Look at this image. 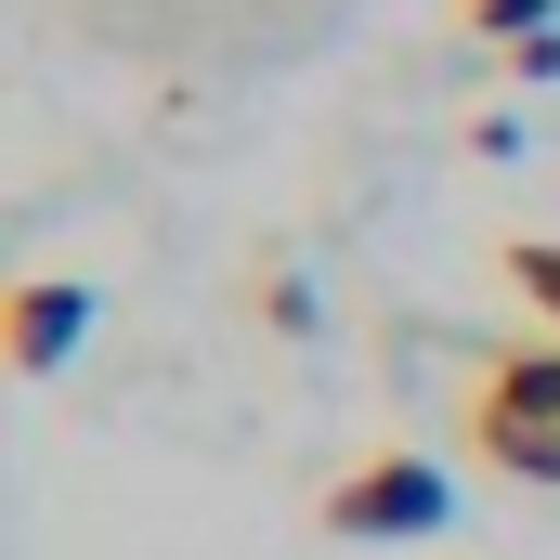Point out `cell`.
Masks as SVG:
<instances>
[{
	"instance_id": "obj_1",
	"label": "cell",
	"mask_w": 560,
	"mask_h": 560,
	"mask_svg": "<svg viewBox=\"0 0 560 560\" xmlns=\"http://www.w3.org/2000/svg\"><path fill=\"white\" fill-rule=\"evenodd\" d=\"M469 456L522 495H560V339H522L469 378Z\"/></svg>"
},
{
	"instance_id": "obj_2",
	"label": "cell",
	"mask_w": 560,
	"mask_h": 560,
	"mask_svg": "<svg viewBox=\"0 0 560 560\" xmlns=\"http://www.w3.org/2000/svg\"><path fill=\"white\" fill-rule=\"evenodd\" d=\"M443 522H456V495H443L430 456H365V469H339V495H326V535H339V548H405V535H443Z\"/></svg>"
},
{
	"instance_id": "obj_3",
	"label": "cell",
	"mask_w": 560,
	"mask_h": 560,
	"mask_svg": "<svg viewBox=\"0 0 560 560\" xmlns=\"http://www.w3.org/2000/svg\"><path fill=\"white\" fill-rule=\"evenodd\" d=\"M79 339H92V287H66V275L13 287V326H0L13 378H66V352H79Z\"/></svg>"
},
{
	"instance_id": "obj_4",
	"label": "cell",
	"mask_w": 560,
	"mask_h": 560,
	"mask_svg": "<svg viewBox=\"0 0 560 560\" xmlns=\"http://www.w3.org/2000/svg\"><path fill=\"white\" fill-rule=\"evenodd\" d=\"M495 275L522 287V313L560 339V235H509V248H495Z\"/></svg>"
},
{
	"instance_id": "obj_5",
	"label": "cell",
	"mask_w": 560,
	"mask_h": 560,
	"mask_svg": "<svg viewBox=\"0 0 560 560\" xmlns=\"http://www.w3.org/2000/svg\"><path fill=\"white\" fill-rule=\"evenodd\" d=\"M469 26H495V39H509V26H548V0H469Z\"/></svg>"
}]
</instances>
